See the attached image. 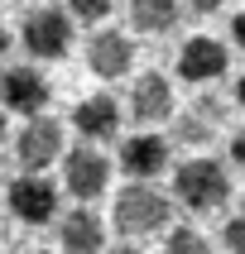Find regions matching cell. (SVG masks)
<instances>
[{"label": "cell", "instance_id": "obj_6", "mask_svg": "<svg viewBox=\"0 0 245 254\" xmlns=\"http://www.w3.org/2000/svg\"><path fill=\"white\" fill-rule=\"evenodd\" d=\"M226 67H231V48L221 39H212V34H192V39L178 48V77L192 82V86L226 77Z\"/></svg>", "mask_w": 245, "mask_h": 254}, {"label": "cell", "instance_id": "obj_22", "mask_svg": "<svg viewBox=\"0 0 245 254\" xmlns=\"http://www.w3.org/2000/svg\"><path fill=\"white\" fill-rule=\"evenodd\" d=\"M10 48V29H5V19H0V53Z\"/></svg>", "mask_w": 245, "mask_h": 254}, {"label": "cell", "instance_id": "obj_11", "mask_svg": "<svg viewBox=\"0 0 245 254\" xmlns=\"http://www.w3.org/2000/svg\"><path fill=\"white\" fill-rule=\"evenodd\" d=\"M168 163V144L159 139V134H130L120 144V168L135 178V183H154L159 173Z\"/></svg>", "mask_w": 245, "mask_h": 254}, {"label": "cell", "instance_id": "obj_5", "mask_svg": "<svg viewBox=\"0 0 245 254\" xmlns=\"http://www.w3.org/2000/svg\"><path fill=\"white\" fill-rule=\"evenodd\" d=\"M48 77L39 67H5L0 72V106L14 115H29V120H39L43 106H48Z\"/></svg>", "mask_w": 245, "mask_h": 254}, {"label": "cell", "instance_id": "obj_21", "mask_svg": "<svg viewBox=\"0 0 245 254\" xmlns=\"http://www.w3.org/2000/svg\"><path fill=\"white\" fill-rule=\"evenodd\" d=\"M187 5H192V10H197V14H212V10H221L226 0H187Z\"/></svg>", "mask_w": 245, "mask_h": 254}, {"label": "cell", "instance_id": "obj_7", "mask_svg": "<svg viewBox=\"0 0 245 254\" xmlns=\"http://www.w3.org/2000/svg\"><path fill=\"white\" fill-rule=\"evenodd\" d=\"M10 211L24 221V226H48L58 211V187L39 173H24L10 183Z\"/></svg>", "mask_w": 245, "mask_h": 254}, {"label": "cell", "instance_id": "obj_4", "mask_svg": "<svg viewBox=\"0 0 245 254\" xmlns=\"http://www.w3.org/2000/svg\"><path fill=\"white\" fill-rule=\"evenodd\" d=\"M19 39H24V48L34 58L58 63V58H68V48H72V14H63V10H34L24 19V29H19Z\"/></svg>", "mask_w": 245, "mask_h": 254}, {"label": "cell", "instance_id": "obj_8", "mask_svg": "<svg viewBox=\"0 0 245 254\" xmlns=\"http://www.w3.org/2000/svg\"><path fill=\"white\" fill-rule=\"evenodd\" d=\"M14 154H19V168H29V173L48 168V163L63 154V125H58L53 115L29 120V125L19 129V139H14Z\"/></svg>", "mask_w": 245, "mask_h": 254}, {"label": "cell", "instance_id": "obj_25", "mask_svg": "<svg viewBox=\"0 0 245 254\" xmlns=\"http://www.w3.org/2000/svg\"><path fill=\"white\" fill-rule=\"evenodd\" d=\"M115 254H140V250H115Z\"/></svg>", "mask_w": 245, "mask_h": 254}, {"label": "cell", "instance_id": "obj_3", "mask_svg": "<svg viewBox=\"0 0 245 254\" xmlns=\"http://www.w3.org/2000/svg\"><path fill=\"white\" fill-rule=\"evenodd\" d=\"M63 187L77 197V206H91L111 187V158L101 154V149H91V144L68 149L63 154Z\"/></svg>", "mask_w": 245, "mask_h": 254}, {"label": "cell", "instance_id": "obj_20", "mask_svg": "<svg viewBox=\"0 0 245 254\" xmlns=\"http://www.w3.org/2000/svg\"><path fill=\"white\" fill-rule=\"evenodd\" d=\"M231 43L245 53V10H241V14H231Z\"/></svg>", "mask_w": 245, "mask_h": 254}, {"label": "cell", "instance_id": "obj_1", "mask_svg": "<svg viewBox=\"0 0 245 254\" xmlns=\"http://www.w3.org/2000/svg\"><path fill=\"white\" fill-rule=\"evenodd\" d=\"M173 197L183 201L187 211H216L231 201V173L216 158H187L183 168L173 173Z\"/></svg>", "mask_w": 245, "mask_h": 254}, {"label": "cell", "instance_id": "obj_23", "mask_svg": "<svg viewBox=\"0 0 245 254\" xmlns=\"http://www.w3.org/2000/svg\"><path fill=\"white\" fill-rule=\"evenodd\" d=\"M5 134H10V125H5V111H0V144H5Z\"/></svg>", "mask_w": 245, "mask_h": 254}, {"label": "cell", "instance_id": "obj_15", "mask_svg": "<svg viewBox=\"0 0 245 254\" xmlns=\"http://www.w3.org/2000/svg\"><path fill=\"white\" fill-rule=\"evenodd\" d=\"M163 254H212V245H207V235L192 226H173L168 240H163Z\"/></svg>", "mask_w": 245, "mask_h": 254}, {"label": "cell", "instance_id": "obj_9", "mask_svg": "<svg viewBox=\"0 0 245 254\" xmlns=\"http://www.w3.org/2000/svg\"><path fill=\"white\" fill-rule=\"evenodd\" d=\"M130 63H135V43H130V34H120V29H96V34L86 39V67L96 72V77L115 82V77L130 72Z\"/></svg>", "mask_w": 245, "mask_h": 254}, {"label": "cell", "instance_id": "obj_18", "mask_svg": "<svg viewBox=\"0 0 245 254\" xmlns=\"http://www.w3.org/2000/svg\"><path fill=\"white\" fill-rule=\"evenodd\" d=\"M207 129H212V125H202V111H197V115H187L183 125H178V139H187V144H202V139H207Z\"/></svg>", "mask_w": 245, "mask_h": 254}, {"label": "cell", "instance_id": "obj_17", "mask_svg": "<svg viewBox=\"0 0 245 254\" xmlns=\"http://www.w3.org/2000/svg\"><path fill=\"white\" fill-rule=\"evenodd\" d=\"M226 250L231 254H245V211L226 221Z\"/></svg>", "mask_w": 245, "mask_h": 254}, {"label": "cell", "instance_id": "obj_12", "mask_svg": "<svg viewBox=\"0 0 245 254\" xmlns=\"http://www.w3.org/2000/svg\"><path fill=\"white\" fill-rule=\"evenodd\" d=\"M58 235H63V250L68 254H101L106 250V226H101V216L91 206H72L63 216Z\"/></svg>", "mask_w": 245, "mask_h": 254}, {"label": "cell", "instance_id": "obj_19", "mask_svg": "<svg viewBox=\"0 0 245 254\" xmlns=\"http://www.w3.org/2000/svg\"><path fill=\"white\" fill-rule=\"evenodd\" d=\"M231 163H236V168H245V125L231 134Z\"/></svg>", "mask_w": 245, "mask_h": 254}, {"label": "cell", "instance_id": "obj_10", "mask_svg": "<svg viewBox=\"0 0 245 254\" xmlns=\"http://www.w3.org/2000/svg\"><path fill=\"white\" fill-rule=\"evenodd\" d=\"M130 115H135L140 125H159V120L173 115V86H168L163 72L135 77V86H130Z\"/></svg>", "mask_w": 245, "mask_h": 254}, {"label": "cell", "instance_id": "obj_14", "mask_svg": "<svg viewBox=\"0 0 245 254\" xmlns=\"http://www.w3.org/2000/svg\"><path fill=\"white\" fill-rule=\"evenodd\" d=\"M130 24L140 34H168L178 29V0H130Z\"/></svg>", "mask_w": 245, "mask_h": 254}, {"label": "cell", "instance_id": "obj_24", "mask_svg": "<svg viewBox=\"0 0 245 254\" xmlns=\"http://www.w3.org/2000/svg\"><path fill=\"white\" fill-rule=\"evenodd\" d=\"M236 96H241V106H245V77H241V82H236Z\"/></svg>", "mask_w": 245, "mask_h": 254}, {"label": "cell", "instance_id": "obj_13", "mask_svg": "<svg viewBox=\"0 0 245 254\" xmlns=\"http://www.w3.org/2000/svg\"><path fill=\"white\" fill-rule=\"evenodd\" d=\"M72 125H77V134H82L86 144L115 139V134H120V106H115V96H86L82 106L72 111Z\"/></svg>", "mask_w": 245, "mask_h": 254}, {"label": "cell", "instance_id": "obj_16", "mask_svg": "<svg viewBox=\"0 0 245 254\" xmlns=\"http://www.w3.org/2000/svg\"><path fill=\"white\" fill-rule=\"evenodd\" d=\"M111 10H115V0H68V14L72 19H86V24L91 19H106Z\"/></svg>", "mask_w": 245, "mask_h": 254}, {"label": "cell", "instance_id": "obj_2", "mask_svg": "<svg viewBox=\"0 0 245 254\" xmlns=\"http://www.w3.org/2000/svg\"><path fill=\"white\" fill-rule=\"evenodd\" d=\"M168 197L159 192L154 183H130L120 197H115V230L120 235H154V230L168 226Z\"/></svg>", "mask_w": 245, "mask_h": 254}]
</instances>
